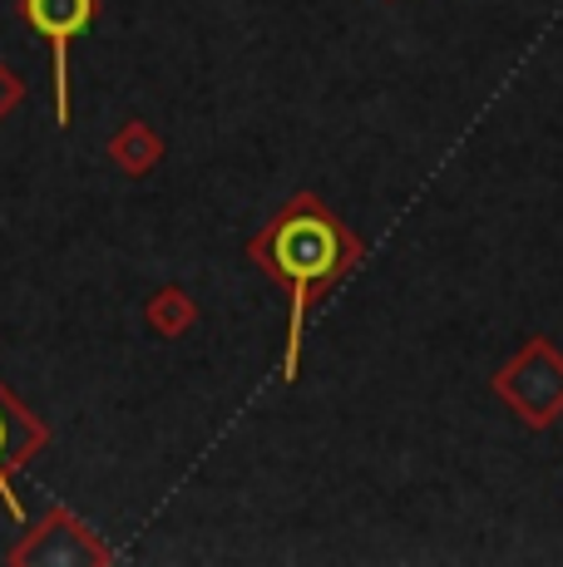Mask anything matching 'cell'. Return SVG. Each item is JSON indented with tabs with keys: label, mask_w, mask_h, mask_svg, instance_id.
Wrapping results in <instances>:
<instances>
[{
	"label": "cell",
	"mask_w": 563,
	"mask_h": 567,
	"mask_svg": "<svg viewBox=\"0 0 563 567\" xmlns=\"http://www.w3.org/2000/svg\"><path fill=\"white\" fill-rule=\"evenodd\" d=\"M361 252L366 247L346 233V223L317 193H297V198L247 243V257L291 291L287 355H282V380H287V385L301 370V326H307L311 307H317L321 297H331V287L361 261Z\"/></svg>",
	"instance_id": "1"
},
{
	"label": "cell",
	"mask_w": 563,
	"mask_h": 567,
	"mask_svg": "<svg viewBox=\"0 0 563 567\" xmlns=\"http://www.w3.org/2000/svg\"><path fill=\"white\" fill-rule=\"evenodd\" d=\"M25 20L55 50V118H70V40L94 20V0H25Z\"/></svg>",
	"instance_id": "3"
},
{
	"label": "cell",
	"mask_w": 563,
	"mask_h": 567,
	"mask_svg": "<svg viewBox=\"0 0 563 567\" xmlns=\"http://www.w3.org/2000/svg\"><path fill=\"white\" fill-rule=\"evenodd\" d=\"M45 444V430L20 410V400L0 385V504L10 508V518H20V498L10 494V474Z\"/></svg>",
	"instance_id": "4"
},
{
	"label": "cell",
	"mask_w": 563,
	"mask_h": 567,
	"mask_svg": "<svg viewBox=\"0 0 563 567\" xmlns=\"http://www.w3.org/2000/svg\"><path fill=\"white\" fill-rule=\"evenodd\" d=\"M494 395L504 400L529 430H549L563 414V355L549 336H529V346L494 375Z\"/></svg>",
	"instance_id": "2"
},
{
	"label": "cell",
	"mask_w": 563,
	"mask_h": 567,
	"mask_svg": "<svg viewBox=\"0 0 563 567\" xmlns=\"http://www.w3.org/2000/svg\"><path fill=\"white\" fill-rule=\"evenodd\" d=\"M188 301L178 297V291H164V307H158V321L168 326V331H183V326H188Z\"/></svg>",
	"instance_id": "5"
}]
</instances>
